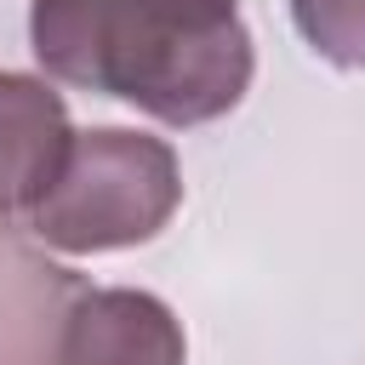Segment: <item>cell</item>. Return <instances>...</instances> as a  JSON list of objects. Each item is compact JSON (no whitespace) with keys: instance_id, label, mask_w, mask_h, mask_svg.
<instances>
[{"instance_id":"277c9868","label":"cell","mask_w":365,"mask_h":365,"mask_svg":"<svg viewBox=\"0 0 365 365\" xmlns=\"http://www.w3.org/2000/svg\"><path fill=\"white\" fill-rule=\"evenodd\" d=\"M68 143H74V125H68L63 97L34 74L0 68V217L34 211Z\"/></svg>"},{"instance_id":"3957f363","label":"cell","mask_w":365,"mask_h":365,"mask_svg":"<svg viewBox=\"0 0 365 365\" xmlns=\"http://www.w3.org/2000/svg\"><path fill=\"white\" fill-rule=\"evenodd\" d=\"M188 342L177 314L148 291H80L63 314L51 365H182Z\"/></svg>"},{"instance_id":"8992f818","label":"cell","mask_w":365,"mask_h":365,"mask_svg":"<svg viewBox=\"0 0 365 365\" xmlns=\"http://www.w3.org/2000/svg\"><path fill=\"white\" fill-rule=\"evenodd\" d=\"M228 6H234V0H228Z\"/></svg>"},{"instance_id":"5b68a950","label":"cell","mask_w":365,"mask_h":365,"mask_svg":"<svg viewBox=\"0 0 365 365\" xmlns=\"http://www.w3.org/2000/svg\"><path fill=\"white\" fill-rule=\"evenodd\" d=\"M297 34L336 68H365V0H291Z\"/></svg>"},{"instance_id":"6da1fadb","label":"cell","mask_w":365,"mask_h":365,"mask_svg":"<svg viewBox=\"0 0 365 365\" xmlns=\"http://www.w3.org/2000/svg\"><path fill=\"white\" fill-rule=\"evenodd\" d=\"M29 46L63 86L165 125H205L251 91V34L228 0H34Z\"/></svg>"},{"instance_id":"7a4b0ae2","label":"cell","mask_w":365,"mask_h":365,"mask_svg":"<svg viewBox=\"0 0 365 365\" xmlns=\"http://www.w3.org/2000/svg\"><path fill=\"white\" fill-rule=\"evenodd\" d=\"M177 205H182V171L171 143L125 125H97L74 131L51 188L29 211V228L51 251L97 257L154 240Z\"/></svg>"}]
</instances>
